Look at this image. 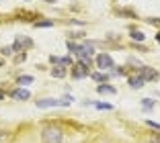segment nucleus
Wrapping results in <instances>:
<instances>
[{
	"label": "nucleus",
	"mask_w": 160,
	"mask_h": 143,
	"mask_svg": "<svg viewBox=\"0 0 160 143\" xmlns=\"http://www.w3.org/2000/svg\"><path fill=\"white\" fill-rule=\"evenodd\" d=\"M39 139L43 143H64V129L58 127V125L45 123L39 129Z\"/></svg>",
	"instance_id": "obj_1"
},
{
	"label": "nucleus",
	"mask_w": 160,
	"mask_h": 143,
	"mask_svg": "<svg viewBox=\"0 0 160 143\" xmlns=\"http://www.w3.org/2000/svg\"><path fill=\"white\" fill-rule=\"evenodd\" d=\"M90 68H92V60H80L72 65V78L74 80H82V78H88L90 76Z\"/></svg>",
	"instance_id": "obj_2"
},
{
	"label": "nucleus",
	"mask_w": 160,
	"mask_h": 143,
	"mask_svg": "<svg viewBox=\"0 0 160 143\" xmlns=\"http://www.w3.org/2000/svg\"><path fill=\"white\" fill-rule=\"evenodd\" d=\"M97 68H101V69H105V72H111V69L115 68V61H113V57L109 55L107 51H101L99 55H97Z\"/></svg>",
	"instance_id": "obj_3"
},
{
	"label": "nucleus",
	"mask_w": 160,
	"mask_h": 143,
	"mask_svg": "<svg viewBox=\"0 0 160 143\" xmlns=\"http://www.w3.org/2000/svg\"><path fill=\"white\" fill-rule=\"evenodd\" d=\"M138 74L146 80V82H156V80L160 78V72L154 69V68H150V65H142V68H138Z\"/></svg>",
	"instance_id": "obj_4"
},
{
	"label": "nucleus",
	"mask_w": 160,
	"mask_h": 143,
	"mask_svg": "<svg viewBox=\"0 0 160 143\" xmlns=\"http://www.w3.org/2000/svg\"><path fill=\"white\" fill-rule=\"evenodd\" d=\"M33 47V41L29 37H25V35H17V39H14V43H12V49L14 51H27V49H31Z\"/></svg>",
	"instance_id": "obj_5"
},
{
	"label": "nucleus",
	"mask_w": 160,
	"mask_h": 143,
	"mask_svg": "<svg viewBox=\"0 0 160 143\" xmlns=\"http://www.w3.org/2000/svg\"><path fill=\"white\" fill-rule=\"evenodd\" d=\"M8 96L14 98V100H29V98H31V92H29L27 88H14V90L8 92Z\"/></svg>",
	"instance_id": "obj_6"
},
{
	"label": "nucleus",
	"mask_w": 160,
	"mask_h": 143,
	"mask_svg": "<svg viewBox=\"0 0 160 143\" xmlns=\"http://www.w3.org/2000/svg\"><path fill=\"white\" fill-rule=\"evenodd\" d=\"M127 84H129V88H133V90H140V88H144L146 80L142 78L140 74H133V76H127Z\"/></svg>",
	"instance_id": "obj_7"
},
{
	"label": "nucleus",
	"mask_w": 160,
	"mask_h": 143,
	"mask_svg": "<svg viewBox=\"0 0 160 143\" xmlns=\"http://www.w3.org/2000/svg\"><path fill=\"white\" fill-rule=\"evenodd\" d=\"M129 37H132L133 43H144L146 41V35H144L140 29H136V27H129Z\"/></svg>",
	"instance_id": "obj_8"
},
{
	"label": "nucleus",
	"mask_w": 160,
	"mask_h": 143,
	"mask_svg": "<svg viewBox=\"0 0 160 143\" xmlns=\"http://www.w3.org/2000/svg\"><path fill=\"white\" fill-rule=\"evenodd\" d=\"M90 78L94 80V82H99V84H109V72H90Z\"/></svg>",
	"instance_id": "obj_9"
},
{
	"label": "nucleus",
	"mask_w": 160,
	"mask_h": 143,
	"mask_svg": "<svg viewBox=\"0 0 160 143\" xmlns=\"http://www.w3.org/2000/svg\"><path fill=\"white\" fill-rule=\"evenodd\" d=\"M97 92L99 94H115L117 90H115V86H111V84H99V86H97Z\"/></svg>",
	"instance_id": "obj_10"
},
{
	"label": "nucleus",
	"mask_w": 160,
	"mask_h": 143,
	"mask_svg": "<svg viewBox=\"0 0 160 143\" xmlns=\"http://www.w3.org/2000/svg\"><path fill=\"white\" fill-rule=\"evenodd\" d=\"M142 108H144V111L146 112H150V111H154L156 108V100H152V98H142Z\"/></svg>",
	"instance_id": "obj_11"
},
{
	"label": "nucleus",
	"mask_w": 160,
	"mask_h": 143,
	"mask_svg": "<svg viewBox=\"0 0 160 143\" xmlns=\"http://www.w3.org/2000/svg\"><path fill=\"white\" fill-rule=\"evenodd\" d=\"M66 47H68V51H70L72 55H78V53H80V49H82V43H74V41H70V39H68Z\"/></svg>",
	"instance_id": "obj_12"
},
{
	"label": "nucleus",
	"mask_w": 160,
	"mask_h": 143,
	"mask_svg": "<svg viewBox=\"0 0 160 143\" xmlns=\"http://www.w3.org/2000/svg\"><path fill=\"white\" fill-rule=\"evenodd\" d=\"M12 139V133L8 129H0V143H10Z\"/></svg>",
	"instance_id": "obj_13"
},
{
	"label": "nucleus",
	"mask_w": 160,
	"mask_h": 143,
	"mask_svg": "<svg viewBox=\"0 0 160 143\" xmlns=\"http://www.w3.org/2000/svg\"><path fill=\"white\" fill-rule=\"evenodd\" d=\"M52 76L53 78H64V76H66V68H62V65L52 68Z\"/></svg>",
	"instance_id": "obj_14"
},
{
	"label": "nucleus",
	"mask_w": 160,
	"mask_h": 143,
	"mask_svg": "<svg viewBox=\"0 0 160 143\" xmlns=\"http://www.w3.org/2000/svg\"><path fill=\"white\" fill-rule=\"evenodd\" d=\"M84 35H86L84 31H70L68 33V39H70V41H74V39H84Z\"/></svg>",
	"instance_id": "obj_15"
},
{
	"label": "nucleus",
	"mask_w": 160,
	"mask_h": 143,
	"mask_svg": "<svg viewBox=\"0 0 160 143\" xmlns=\"http://www.w3.org/2000/svg\"><path fill=\"white\" fill-rule=\"evenodd\" d=\"M92 106H97L99 111H113V104H109V102H94Z\"/></svg>",
	"instance_id": "obj_16"
},
{
	"label": "nucleus",
	"mask_w": 160,
	"mask_h": 143,
	"mask_svg": "<svg viewBox=\"0 0 160 143\" xmlns=\"http://www.w3.org/2000/svg\"><path fill=\"white\" fill-rule=\"evenodd\" d=\"M12 53H14V49H12V45H6V47H0V55H2V57H6V55H12Z\"/></svg>",
	"instance_id": "obj_17"
},
{
	"label": "nucleus",
	"mask_w": 160,
	"mask_h": 143,
	"mask_svg": "<svg viewBox=\"0 0 160 143\" xmlns=\"http://www.w3.org/2000/svg\"><path fill=\"white\" fill-rule=\"evenodd\" d=\"M148 143H160V131L158 133H156V131L148 133Z\"/></svg>",
	"instance_id": "obj_18"
},
{
	"label": "nucleus",
	"mask_w": 160,
	"mask_h": 143,
	"mask_svg": "<svg viewBox=\"0 0 160 143\" xmlns=\"http://www.w3.org/2000/svg\"><path fill=\"white\" fill-rule=\"evenodd\" d=\"M31 82H33V76H19V78H17V84H21V86L31 84Z\"/></svg>",
	"instance_id": "obj_19"
},
{
	"label": "nucleus",
	"mask_w": 160,
	"mask_h": 143,
	"mask_svg": "<svg viewBox=\"0 0 160 143\" xmlns=\"http://www.w3.org/2000/svg\"><path fill=\"white\" fill-rule=\"evenodd\" d=\"M12 61H14V64H23V61H27V51H21V53H17Z\"/></svg>",
	"instance_id": "obj_20"
},
{
	"label": "nucleus",
	"mask_w": 160,
	"mask_h": 143,
	"mask_svg": "<svg viewBox=\"0 0 160 143\" xmlns=\"http://www.w3.org/2000/svg\"><path fill=\"white\" fill-rule=\"evenodd\" d=\"M144 21H146L148 25H152V27H158L160 29V19H158V17H148V19H144Z\"/></svg>",
	"instance_id": "obj_21"
},
{
	"label": "nucleus",
	"mask_w": 160,
	"mask_h": 143,
	"mask_svg": "<svg viewBox=\"0 0 160 143\" xmlns=\"http://www.w3.org/2000/svg\"><path fill=\"white\" fill-rule=\"evenodd\" d=\"M119 14H123V17H129V19H138V14L133 12V10H129V8H123V10H117Z\"/></svg>",
	"instance_id": "obj_22"
},
{
	"label": "nucleus",
	"mask_w": 160,
	"mask_h": 143,
	"mask_svg": "<svg viewBox=\"0 0 160 143\" xmlns=\"http://www.w3.org/2000/svg\"><path fill=\"white\" fill-rule=\"evenodd\" d=\"M35 27H53V21H49V19H45V21H35Z\"/></svg>",
	"instance_id": "obj_23"
},
{
	"label": "nucleus",
	"mask_w": 160,
	"mask_h": 143,
	"mask_svg": "<svg viewBox=\"0 0 160 143\" xmlns=\"http://www.w3.org/2000/svg\"><path fill=\"white\" fill-rule=\"evenodd\" d=\"M58 65H74L72 57H58Z\"/></svg>",
	"instance_id": "obj_24"
},
{
	"label": "nucleus",
	"mask_w": 160,
	"mask_h": 143,
	"mask_svg": "<svg viewBox=\"0 0 160 143\" xmlns=\"http://www.w3.org/2000/svg\"><path fill=\"white\" fill-rule=\"evenodd\" d=\"M146 125L154 131H160V123H156V121H146Z\"/></svg>",
	"instance_id": "obj_25"
},
{
	"label": "nucleus",
	"mask_w": 160,
	"mask_h": 143,
	"mask_svg": "<svg viewBox=\"0 0 160 143\" xmlns=\"http://www.w3.org/2000/svg\"><path fill=\"white\" fill-rule=\"evenodd\" d=\"M107 39H109V41H117V39H119V35H115V33H109V35H107Z\"/></svg>",
	"instance_id": "obj_26"
},
{
	"label": "nucleus",
	"mask_w": 160,
	"mask_h": 143,
	"mask_svg": "<svg viewBox=\"0 0 160 143\" xmlns=\"http://www.w3.org/2000/svg\"><path fill=\"white\" fill-rule=\"evenodd\" d=\"M49 61H52V64H56V65H58V55H49Z\"/></svg>",
	"instance_id": "obj_27"
},
{
	"label": "nucleus",
	"mask_w": 160,
	"mask_h": 143,
	"mask_svg": "<svg viewBox=\"0 0 160 143\" xmlns=\"http://www.w3.org/2000/svg\"><path fill=\"white\" fill-rule=\"evenodd\" d=\"M156 43L160 45V31H156Z\"/></svg>",
	"instance_id": "obj_28"
},
{
	"label": "nucleus",
	"mask_w": 160,
	"mask_h": 143,
	"mask_svg": "<svg viewBox=\"0 0 160 143\" xmlns=\"http://www.w3.org/2000/svg\"><path fill=\"white\" fill-rule=\"evenodd\" d=\"M0 68H4V60L2 57H0Z\"/></svg>",
	"instance_id": "obj_29"
},
{
	"label": "nucleus",
	"mask_w": 160,
	"mask_h": 143,
	"mask_svg": "<svg viewBox=\"0 0 160 143\" xmlns=\"http://www.w3.org/2000/svg\"><path fill=\"white\" fill-rule=\"evenodd\" d=\"M43 2H49V4H53V2H56V0H43Z\"/></svg>",
	"instance_id": "obj_30"
},
{
	"label": "nucleus",
	"mask_w": 160,
	"mask_h": 143,
	"mask_svg": "<svg viewBox=\"0 0 160 143\" xmlns=\"http://www.w3.org/2000/svg\"><path fill=\"white\" fill-rule=\"evenodd\" d=\"M2 98H4V92H2V90H0V100H2Z\"/></svg>",
	"instance_id": "obj_31"
},
{
	"label": "nucleus",
	"mask_w": 160,
	"mask_h": 143,
	"mask_svg": "<svg viewBox=\"0 0 160 143\" xmlns=\"http://www.w3.org/2000/svg\"><path fill=\"white\" fill-rule=\"evenodd\" d=\"M25 2H29V0H25Z\"/></svg>",
	"instance_id": "obj_32"
}]
</instances>
